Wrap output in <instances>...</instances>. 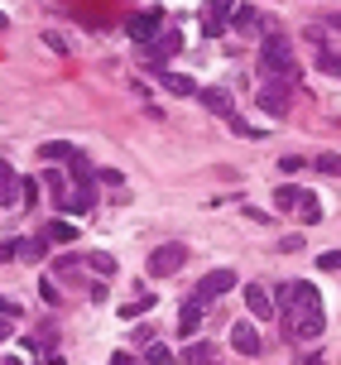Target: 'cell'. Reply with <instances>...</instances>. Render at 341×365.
I'll return each mask as SVG.
<instances>
[{"instance_id": "obj_15", "label": "cell", "mask_w": 341, "mask_h": 365, "mask_svg": "<svg viewBox=\"0 0 341 365\" xmlns=\"http://www.w3.org/2000/svg\"><path fill=\"white\" fill-rule=\"evenodd\" d=\"M159 82H163V91H173V96H198V82L193 77H183V73H168V68H159Z\"/></svg>"}, {"instance_id": "obj_4", "label": "cell", "mask_w": 341, "mask_h": 365, "mask_svg": "<svg viewBox=\"0 0 341 365\" xmlns=\"http://www.w3.org/2000/svg\"><path fill=\"white\" fill-rule=\"evenodd\" d=\"M231 10H235V0H207V5H202V34L221 38L231 29Z\"/></svg>"}, {"instance_id": "obj_9", "label": "cell", "mask_w": 341, "mask_h": 365, "mask_svg": "<svg viewBox=\"0 0 341 365\" xmlns=\"http://www.w3.org/2000/svg\"><path fill=\"white\" fill-rule=\"evenodd\" d=\"M183 48V34L178 29H159V34L144 43V58H173Z\"/></svg>"}, {"instance_id": "obj_31", "label": "cell", "mask_w": 341, "mask_h": 365, "mask_svg": "<svg viewBox=\"0 0 341 365\" xmlns=\"http://www.w3.org/2000/svg\"><path fill=\"white\" fill-rule=\"evenodd\" d=\"M226 125H231L235 135H260V130H255V125H245V115H231V120H226Z\"/></svg>"}, {"instance_id": "obj_36", "label": "cell", "mask_w": 341, "mask_h": 365, "mask_svg": "<svg viewBox=\"0 0 341 365\" xmlns=\"http://www.w3.org/2000/svg\"><path fill=\"white\" fill-rule=\"evenodd\" d=\"M5 336H10V322H0V341H5Z\"/></svg>"}, {"instance_id": "obj_1", "label": "cell", "mask_w": 341, "mask_h": 365, "mask_svg": "<svg viewBox=\"0 0 341 365\" xmlns=\"http://www.w3.org/2000/svg\"><path fill=\"white\" fill-rule=\"evenodd\" d=\"M260 73L274 77V82H293V77H298V63H293V43H288V34L270 29V34L260 38Z\"/></svg>"}, {"instance_id": "obj_19", "label": "cell", "mask_w": 341, "mask_h": 365, "mask_svg": "<svg viewBox=\"0 0 341 365\" xmlns=\"http://www.w3.org/2000/svg\"><path fill=\"white\" fill-rule=\"evenodd\" d=\"M183 361L188 365H216V346L212 341H193V346L183 351Z\"/></svg>"}, {"instance_id": "obj_8", "label": "cell", "mask_w": 341, "mask_h": 365, "mask_svg": "<svg viewBox=\"0 0 341 365\" xmlns=\"http://www.w3.org/2000/svg\"><path fill=\"white\" fill-rule=\"evenodd\" d=\"M202 312H207V298H202V293H193V298L183 303V312H178V331H183V336H198Z\"/></svg>"}, {"instance_id": "obj_12", "label": "cell", "mask_w": 341, "mask_h": 365, "mask_svg": "<svg viewBox=\"0 0 341 365\" xmlns=\"http://www.w3.org/2000/svg\"><path fill=\"white\" fill-rule=\"evenodd\" d=\"M260 24H265V15H260L255 5H235V10H231V29H235V34H265Z\"/></svg>"}, {"instance_id": "obj_32", "label": "cell", "mask_w": 341, "mask_h": 365, "mask_svg": "<svg viewBox=\"0 0 341 365\" xmlns=\"http://www.w3.org/2000/svg\"><path fill=\"white\" fill-rule=\"evenodd\" d=\"M19 255V240H0V264H5V259H15Z\"/></svg>"}, {"instance_id": "obj_6", "label": "cell", "mask_w": 341, "mask_h": 365, "mask_svg": "<svg viewBox=\"0 0 341 365\" xmlns=\"http://www.w3.org/2000/svg\"><path fill=\"white\" fill-rule=\"evenodd\" d=\"M159 29H163V15H159V10H140V15L130 19V38H135L140 48H144L154 34H159Z\"/></svg>"}, {"instance_id": "obj_20", "label": "cell", "mask_w": 341, "mask_h": 365, "mask_svg": "<svg viewBox=\"0 0 341 365\" xmlns=\"http://www.w3.org/2000/svg\"><path fill=\"white\" fill-rule=\"evenodd\" d=\"M68 178L72 182H87L91 178V159L82 154V149H72V154H68Z\"/></svg>"}, {"instance_id": "obj_14", "label": "cell", "mask_w": 341, "mask_h": 365, "mask_svg": "<svg viewBox=\"0 0 341 365\" xmlns=\"http://www.w3.org/2000/svg\"><path fill=\"white\" fill-rule=\"evenodd\" d=\"M91 207H96V187H91V178L87 182H77L68 192V212H77V217H87Z\"/></svg>"}, {"instance_id": "obj_7", "label": "cell", "mask_w": 341, "mask_h": 365, "mask_svg": "<svg viewBox=\"0 0 341 365\" xmlns=\"http://www.w3.org/2000/svg\"><path fill=\"white\" fill-rule=\"evenodd\" d=\"M235 289V269H212V274H202V284H198V293L212 303V298H221V293H231Z\"/></svg>"}, {"instance_id": "obj_2", "label": "cell", "mask_w": 341, "mask_h": 365, "mask_svg": "<svg viewBox=\"0 0 341 365\" xmlns=\"http://www.w3.org/2000/svg\"><path fill=\"white\" fill-rule=\"evenodd\" d=\"M284 322V336L288 341H317L327 331V312H274Z\"/></svg>"}, {"instance_id": "obj_29", "label": "cell", "mask_w": 341, "mask_h": 365, "mask_svg": "<svg viewBox=\"0 0 341 365\" xmlns=\"http://www.w3.org/2000/svg\"><path fill=\"white\" fill-rule=\"evenodd\" d=\"M317 269L337 274V269H341V250H322V255H317Z\"/></svg>"}, {"instance_id": "obj_30", "label": "cell", "mask_w": 341, "mask_h": 365, "mask_svg": "<svg viewBox=\"0 0 341 365\" xmlns=\"http://www.w3.org/2000/svg\"><path fill=\"white\" fill-rule=\"evenodd\" d=\"M19 317V303L15 298H0V322H15Z\"/></svg>"}, {"instance_id": "obj_3", "label": "cell", "mask_w": 341, "mask_h": 365, "mask_svg": "<svg viewBox=\"0 0 341 365\" xmlns=\"http://www.w3.org/2000/svg\"><path fill=\"white\" fill-rule=\"evenodd\" d=\"M183 264H188V245H183V240H168V245H159V250L149 255V274H154V279H168V274H178Z\"/></svg>"}, {"instance_id": "obj_22", "label": "cell", "mask_w": 341, "mask_h": 365, "mask_svg": "<svg viewBox=\"0 0 341 365\" xmlns=\"http://www.w3.org/2000/svg\"><path fill=\"white\" fill-rule=\"evenodd\" d=\"M144 365H173V351L163 346V341H149V346H144V356H140Z\"/></svg>"}, {"instance_id": "obj_34", "label": "cell", "mask_w": 341, "mask_h": 365, "mask_svg": "<svg viewBox=\"0 0 341 365\" xmlns=\"http://www.w3.org/2000/svg\"><path fill=\"white\" fill-rule=\"evenodd\" d=\"M111 365H144V361H135L130 351H116V356H111Z\"/></svg>"}, {"instance_id": "obj_18", "label": "cell", "mask_w": 341, "mask_h": 365, "mask_svg": "<svg viewBox=\"0 0 341 365\" xmlns=\"http://www.w3.org/2000/svg\"><path fill=\"white\" fill-rule=\"evenodd\" d=\"M44 240H49V245H72V240H77V226H72V221H49Z\"/></svg>"}, {"instance_id": "obj_28", "label": "cell", "mask_w": 341, "mask_h": 365, "mask_svg": "<svg viewBox=\"0 0 341 365\" xmlns=\"http://www.w3.org/2000/svg\"><path fill=\"white\" fill-rule=\"evenodd\" d=\"M44 250H49V240H19V255L24 259H44Z\"/></svg>"}, {"instance_id": "obj_26", "label": "cell", "mask_w": 341, "mask_h": 365, "mask_svg": "<svg viewBox=\"0 0 341 365\" xmlns=\"http://www.w3.org/2000/svg\"><path fill=\"white\" fill-rule=\"evenodd\" d=\"M317 68L332 77H341V53H332V48H317Z\"/></svg>"}, {"instance_id": "obj_33", "label": "cell", "mask_w": 341, "mask_h": 365, "mask_svg": "<svg viewBox=\"0 0 341 365\" xmlns=\"http://www.w3.org/2000/svg\"><path fill=\"white\" fill-rule=\"evenodd\" d=\"M298 365H327L322 351H307V356H298Z\"/></svg>"}, {"instance_id": "obj_5", "label": "cell", "mask_w": 341, "mask_h": 365, "mask_svg": "<svg viewBox=\"0 0 341 365\" xmlns=\"http://www.w3.org/2000/svg\"><path fill=\"white\" fill-rule=\"evenodd\" d=\"M198 101H202L207 110H212L216 120H231V115H235V106H231V91H226V87H202V91H198Z\"/></svg>"}, {"instance_id": "obj_35", "label": "cell", "mask_w": 341, "mask_h": 365, "mask_svg": "<svg viewBox=\"0 0 341 365\" xmlns=\"http://www.w3.org/2000/svg\"><path fill=\"white\" fill-rule=\"evenodd\" d=\"M322 29H341V15H327V19H322Z\"/></svg>"}, {"instance_id": "obj_10", "label": "cell", "mask_w": 341, "mask_h": 365, "mask_svg": "<svg viewBox=\"0 0 341 365\" xmlns=\"http://www.w3.org/2000/svg\"><path fill=\"white\" fill-rule=\"evenodd\" d=\"M260 106L270 110V115H284L288 110V82H265V87H260Z\"/></svg>"}, {"instance_id": "obj_17", "label": "cell", "mask_w": 341, "mask_h": 365, "mask_svg": "<svg viewBox=\"0 0 341 365\" xmlns=\"http://www.w3.org/2000/svg\"><path fill=\"white\" fill-rule=\"evenodd\" d=\"M68 182H72V178H68V173H58V168L44 178V192L54 197V207H68Z\"/></svg>"}, {"instance_id": "obj_16", "label": "cell", "mask_w": 341, "mask_h": 365, "mask_svg": "<svg viewBox=\"0 0 341 365\" xmlns=\"http://www.w3.org/2000/svg\"><path fill=\"white\" fill-rule=\"evenodd\" d=\"M298 202H303V187H298V182H279V187H274V207H279V212H298Z\"/></svg>"}, {"instance_id": "obj_24", "label": "cell", "mask_w": 341, "mask_h": 365, "mask_svg": "<svg viewBox=\"0 0 341 365\" xmlns=\"http://www.w3.org/2000/svg\"><path fill=\"white\" fill-rule=\"evenodd\" d=\"M298 212H303V221H307V226H317V221H322V202L312 197V192H303V202H298Z\"/></svg>"}, {"instance_id": "obj_27", "label": "cell", "mask_w": 341, "mask_h": 365, "mask_svg": "<svg viewBox=\"0 0 341 365\" xmlns=\"http://www.w3.org/2000/svg\"><path fill=\"white\" fill-rule=\"evenodd\" d=\"M149 308H154V298H149V293H140L135 303H126V308H121V317H140V312H149Z\"/></svg>"}, {"instance_id": "obj_11", "label": "cell", "mask_w": 341, "mask_h": 365, "mask_svg": "<svg viewBox=\"0 0 341 365\" xmlns=\"http://www.w3.org/2000/svg\"><path fill=\"white\" fill-rule=\"evenodd\" d=\"M231 346L240 351V356H260L265 341H260V331H255L250 322H235V327H231Z\"/></svg>"}, {"instance_id": "obj_25", "label": "cell", "mask_w": 341, "mask_h": 365, "mask_svg": "<svg viewBox=\"0 0 341 365\" xmlns=\"http://www.w3.org/2000/svg\"><path fill=\"white\" fill-rule=\"evenodd\" d=\"M87 264H91L96 274H101V279H111V274H116V259H111L106 250H96V255H87Z\"/></svg>"}, {"instance_id": "obj_37", "label": "cell", "mask_w": 341, "mask_h": 365, "mask_svg": "<svg viewBox=\"0 0 341 365\" xmlns=\"http://www.w3.org/2000/svg\"><path fill=\"white\" fill-rule=\"evenodd\" d=\"M5 24H10V19H5V15H0V29H5Z\"/></svg>"}, {"instance_id": "obj_13", "label": "cell", "mask_w": 341, "mask_h": 365, "mask_svg": "<svg viewBox=\"0 0 341 365\" xmlns=\"http://www.w3.org/2000/svg\"><path fill=\"white\" fill-rule=\"evenodd\" d=\"M245 308H250L255 317H274V293L265 289V284H245Z\"/></svg>"}, {"instance_id": "obj_23", "label": "cell", "mask_w": 341, "mask_h": 365, "mask_svg": "<svg viewBox=\"0 0 341 365\" xmlns=\"http://www.w3.org/2000/svg\"><path fill=\"white\" fill-rule=\"evenodd\" d=\"M312 168H317L322 178H341V154H317V159H312Z\"/></svg>"}, {"instance_id": "obj_21", "label": "cell", "mask_w": 341, "mask_h": 365, "mask_svg": "<svg viewBox=\"0 0 341 365\" xmlns=\"http://www.w3.org/2000/svg\"><path fill=\"white\" fill-rule=\"evenodd\" d=\"M68 154H72V145H68V140H54V145H39V159H44V164H68Z\"/></svg>"}]
</instances>
